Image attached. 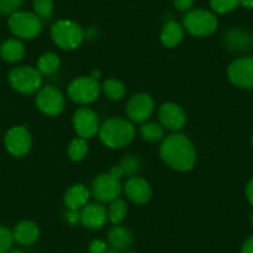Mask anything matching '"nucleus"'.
Segmentation results:
<instances>
[{
  "label": "nucleus",
  "mask_w": 253,
  "mask_h": 253,
  "mask_svg": "<svg viewBox=\"0 0 253 253\" xmlns=\"http://www.w3.org/2000/svg\"><path fill=\"white\" fill-rule=\"evenodd\" d=\"M225 45L230 50L243 52L250 50L252 46V36L247 31L240 29H231L225 34Z\"/></svg>",
  "instance_id": "nucleus-19"
},
{
  "label": "nucleus",
  "mask_w": 253,
  "mask_h": 253,
  "mask_svg": "<svg viewBox=\"0 0 253 253\" xmlns=\"http://www.w3.org/2000/svg\"><path fill=\"white\" fill-rule=\"evenodd\" d=\"M52 0H34V13L40 19H47L52 15Z\"/></svg>",
  "instance_id": "nucleus-30"
},
{
  "label": "nucleus",
  "mask_w": 253,
  "mask_h": 253,
  "mask_svg": "<svg viewBox=\"0 0 253 253\" xmlns=\"http://www.w3.org/2000/svg\"><path fill=\"white\" fill-rule=\"evenodd\" d=\"M60 57L53 52H46L39 57L36 69L41 75H52L60 67Z\"/></svg>",
  "instance_id": "nucleus-23"
},
{
  "label": "nucleus",
  "mask_w": 253,
  "mask_h": 253,
  "mask_svg": "<svg viewBox=\"0 0 253 253\" xmlns=\"http://www.w3.org/2000/svg\"><path fill=\"white\" fill-rule=\"evenodd\" d=\"M89 190L84 184H75L65 194V205L69 210H81L89 200Z\"/></svg>",
  "instance_id": "nucleus-17"
},
{
  "label": "nucleus",
  "mask_w": 253,
  "mask_h": 253,
  "mask_svg": "<svg viewBox=\"0 0 253 253\" xmlns=\"http://www.w3.org/2000/svg\"><path fill=\"white\" fill-rule=\"evenodd\" d=\"M51 38L53 42L62 50H75L81 45L84 39V31L72 20L56 21L51 28Z\"/></svg>",
  "instance_id": "nucleus-3"
},
{
  "label": "nucleus",
  "mask_w": 253,
  "mask_h": 253,
  "mask_svg": "<svg viewBox=\"0 0 253 253\" xmlns=\"http://www.w3.org/2000/svg\"><path fill=\"white\" fill-rule=\"evenodd\" d=\"M24 55H25V47L18 39H8L0 45V56L6 62H19Z\"/></svg>",
  "instance_id": "nucleus-21"
},
{
  "label": "nucleus",
  "mask_w": 253,
  "mask_h": 253,
  "mask_svg": "<svg viewBox=\"0 0 253 253\" xmlns=\"http://www.w3.org/2000/svg\"><path fill=\"white\" fill-rule=\"evenodd\" d=\"M126 198L134 204H147L152 198V187L149 182L139 176H130L124 185Z\"/></svg>",
  "instance_id": "nucleus-14"
},
{
  "label": "nucleus",
  "mask_w": 253,
  "mask_h": 253,
  "mask_svg": "<svg viewBox=\"0 0 253 253\" xmlns=\"http://www.w3.org/2000/svg\"><path fill=\"white\" fill-rule=\"evenodd\" d=\"M108 243L112 248L117 251H124L132 245L133 236L128 228L123 227V226H114L109 230L108 236Z\"/></svg>",
  "instance_id": "nucleus-22"
},
{
  "label": "nucleus",
  "mask_w": 253,
  "mask_h": 253,
  "mask_svg": "<svg viewBox=\"0 0 253 253\" xmlns=\"http://www.w3.org/2000/svg\"><path fill=\"white\" fill-rule=\"evenodd\" d=\"M126 212H128V206H126V201L122 200V199H116L111 203L109 205L108 211V220L111 221L114 225H118L122 221L126 218Z\"/></svg>",
  "instance_id": "nucleus-24"
},
{
  "label": "nucleus",
  "mask_w": 253,
  "mask_h": 253,
  "mask_svg": "<svg viewBox=\"0 0 253 253\" xmlns=\"http://www.w3.org/2000/svg\"><path fill=\"white\" fill-rule=\"evenodd\" d=\"M217 18L211 11L205 9H194L189 10L182 19V26L185 30L193 36L204 38L213 34L217 29Z\"/></svg>",
  "instance_id": "nucleus-4"
},
{
  "label": "nucleus",
  "mask_w": 253,
  "mask_h": 253,
  "mask_svg": "<svg viewBox=\"0 0 253 253\" xmlns=\"http://www.w3.org/2000/svg\"><path fill=\"white\" fill-rule=\"evenodd\" d=\"M106 253H118V251L114 250V248H109V250H107Z\"/></svg>",
  "instance_id": "nucleus-40"
},
{
  "label": "nucleus",
  "mask_w": 253,
  "mask_h": 253,
  "mask_svg": "<svg viewBox=\"0 0 253 253\" xmlns=\"http://www.w3.org/2000/svg\"><path fill=\"white\" fill-rule=\"evenodd\" d=\"M159 121L162 126L170 130H179L186 123V114L177 104L164 103L159 108Z\"/></svg>",
  "instance_id": "nucleus-15"
},
{
  "label": "nucleus",
  "mask_w": 253,
  "mask_h": 253,
  "mask_svg": "<svg viewBox=\"0 0 253 253\" xmlns=\"http://www.w3.org/2000/svg\"><path fill=\"white\" fill-rule=\"evenodd\" d=\"M160 157L171 169L189 171L196 162V150L191 140L184 134H171L160 147Z\"/></svg>",
  "instance_id": "nucleus-1"
},
{
  "label": "nucleus",
  "mask_w": 253,
  "mask_h": 253,
  "mask_svg": "<svg viewBox=\"0 0 253 253\" xmlns=\"http://www.w3.org/2000/svg\"><path fill=\"white\" fill-rule=\"evenodd\" d=\"M92 195L99 203H112L118 199L122 193V184L119 179L112 174H101L92 182Z\"/></svg>",
  "instance_id": "nucleus-8"
},
{
  "label": "nucleus",
  "mask_w": 253,
  "mask_h": 253,
  "mask_svg": "<svg viewBox=\"0 0 253 253\" xmlns=\"http://www.w3.org/2000/svg\"><path fill=\"white\" fill-rule=\"evenodd\" d=\"M154 112V101L147 93L134 94L126 104V114L135 123L147 121Z\"/></svg>",
  "instance_id": "nucleus-13"
},
{
  "label": "nucleus",
  "mask_w": 253,
  "mask_h": 253,
  "mask_svg": "<svg viewBox=\"0 0 253 253\" xmlns=\"http://www.w3.org/2000/svg\"><path fill=\"white\" fill-rule=\"evenodd\" d=\"M246 196H247V200L250 201L251 205L253 206V177L248 181L247 186H246Z\"/></svg>",
  "instance_id": "nucleus-37"
},
{
  "label": "nucleus",
  "mask_w": 253,
  "mask_h": 253,
  "mask_svg": "<svg viewBox=\"0 0 253 253\" xmlns=\"http://www.w3.org/2000/svg\"><path fill=\"white\" fill-rule=\"evenodd\" d=\"M72 123H74L75 132L79 134L80 138H84V139L94 137L101 126L96 112L87 107H82L75 112Z\"/></svg>",
  "instance_id": "nucleus-12"
},
{
  "label": "nucleus",
  "mask_w": 253,
  "mask_h": 253,
  "mask_svg": "<svg viewBox=\"0 0 253 253\" xmlns=\"http://www.w3.org/2000/svg\"><path fill=\"white\" fill-rule=\"evenodd\" d=\"M66 220L70 225H77L81 222V213L80 210H70L66 215Z\"/></svg>",
  "instance_id": "nucleus-35"
},
{
  "label": "nucleus",
  "mask_w": 253,
  "mask_h": 253,
  "mask_svg": "<svg viewBox=\"0 0 253 253\" xmlns=\"http://www.w3.org/2000/svg\"><path fill=\"white\" fill-rule=\"evenodd\" d=\"M13 242V231H10L5 226L0 225V253H9Z\"/></svg>",
  "instance_id": "nucleus-31"
},
{
  "label": "nucleus",
  "mask_w": 253,
  "mask_h": 253,
  "mask_svg": "<svg viewBox=\"0 0 253 253\" xmlns=\"http://www.w3.org/2000/svg\"><path fill=\"white\" fill-rule=\"evenodd\" d=\"M89 253H106L107 252V243L102 240H93L89 243Z\"/></svg>",
  "instance_id": "nucleus-33"
},
{
  "label": "nucleus",
  "mask_w": 253,
  "mask_h": 253,
  "mask_svg": "<svg viewBox=\"0 0 253 253\" xmlns=\"http://www.w3.org/2000/svg\"><path fill=\"white\" fill-rule=\"evenodd\" d=\"M126 253H134V252H126Z\"/></svg>",
  "instance_id": "nucleus-44"
},
{
  "label": "nucleus",
  "mask_w": 253,
  "mask_h": 253,
  "mask_svg": "<svg viewBox=\"0 0 253 253\" xmlns=\"http://www.w3.org/2000/svg\"><path fill=\"white\" fill-rule=\"evenodd\" d=\"M9 253H23V252L19 250H13V251H9Z\"/></svg>",
  "instance_id": "nucleus-41"
},
{
  "label": "nucleus",
  "mask_w": 253,
  "mask_h": 253,
  "mask_svg": "<svg viewBox=\"0 0 253 253\" xmlns=\"http://www.w3.org/2000/svg\"><path fill=\"white\" fill-rule=\"evenodd\" d=\"M89 77H92V79L94 80H98L99 77H101V71H98V70H93V71L91 72V76Z\"/></svg>",
  "instance_id": "nucleus-39"
},
{
  "label": "nucleus",
  "mask_w": 253,
  "mask_h": 253,
  "mask_svg": "<svg viewBox=\"0 0 253 253\" xmlns=\"http://www.w3.org/2000/svg\"><path fill=\"white\" fill-rule=\"evenodd\" d=\"M241 5H242L243 8L253 9V0H241Z\"/></svg>",
  "instance_id": "nucleus-38"
},
{
  "label": "nucleus",
  "mask_w": 253,
  "mask_h": 253,
  "mask_svg": "<svg viewBox=\"0 0 253 253\" xmlns=\"http://www.w3.org/2000/svg\"><path fill=\"white\" fill-rule=\"evenodd\" d=\"M118 167L121 168L123 176L124 175H126V176H134V174L140 168V160L137 157H134V155H128V157L123 158L121 160Z\"/></svg>",
  "instance_id": "nucleus-28"
},
{
  "label": "nucleus",
  "mask_w": 253,
  "mask_h": 253,
  "mask_svg": "<svg viewBox=\"0 0 253 253\" xmlns=\"http://www.w3.org/2000/svg\"><path fill=\"white\" fill-rule=\"evenodd\" d=\"M99 138L106 147L112 149H121L126 147L133 140L135 134L134 126L124 118H109L99 126Z\"/></svg>",
  "instance_id": "nucleus-2"
},
{
  "label": "nucleus",
  "mask_w": 253,
  "mask_h": 253,
  "mask_svg": "<svg viewBox=\"0 0 253 253\" xmlns=\"http://www.w3.org/2000/svg\"><path fill=\"white\" fill-rule=\"evenodd\" d=\"M36 106L46 116H57L65 108V97L56 87L46 86L39 89Z\"/></svg>",
  "instance_id": "nucleus-10"
},
{
  "label": "nucleus",
  "mask_w": 253,
  "mask_h": 253,
  "mask_svg": "<svg viewBox=\"0 0 253 253\" xmlns=\"http://www.w3.org/2000/svg\"><path fill=\"white\" fill-rule=\"evenodd\" d=\"M8 26L11 33L20 39L36 38L42 30V23L41 19L35 13L30 11H16L13 15L9 16Z\"/></svg>",
  "instance_id": "nucleus-6"
},
{
  "label": "nucleus",
  "mask_w": 253,
  "mask_h": 253,
  "mask_svg": "<svg viewBox=\"0 0 253 253\" xmlns=\"http://www.w3.org/2000/svg\"><path fill=\"white\" fill-rule=\"evenodd\" d=\"M81 223L87 228L97 230L102 228L108 220V213L104 206L101 204H87L80 210Z\"/></svg>",
  "instance_id": "nucleus-16"
},
{
  "label": "nucleus",
  "mask_w": 253,
  "mask_h": 253,
  "mask_svg": "<svg viewBox=\"0 0 253 253\" xmlns=\"http://www.w3.org/2000/svg\"><path fill=\"white\" fill-rule=\"evenodd\" d=\"M241 253H253V236L246 240V242L242 246V250H241Z\"/></svg>",
  "instance_id": "nucleus-36"
},
{
  "label": "nucleus",
  "mask_w": 253,
  "mask_h": 253,
  "mask_svg": "<svg viewBox=\"0 0 253 253\" xmlns=\"http://www.w3.org/2000/svg\"><path fill=\"white\" fill-rule=\"evenodd\" d=\"M185 29L180 23L175 20H170L165 23L160 33V40L163 45L167 47H176L184 39Z\"/></svg>",
  "instance_id": "nucleus-20"
},
{
  "label": "nucleus",
  "mask_w": 253,
  "mask_h": 253,
  "mask_svg": "<svg viewBox=\"0 0 253 253\" xmlns=\"http://www.w3.org/2000/svg\"><path fill=\"white\" fill-rule=\"evenodd\" d=\"M4 144L9 154L13 157H24L30 152L31 144H33L30 132L25 126H13L6 132Z\"/></svg>",
  "instance_id": "nucleus-9"
},
{
  "label": "nucleus",
  "mask_w": 253,
  "mask_h": 253,
  "mask_svg": "<svg viewBox=\"0 0 253 253\" xmlns=\"http://www.w3.org/2000/svg\"><path fill=\"white\" fill-rule=\"evenodd\" d=\"M87 152H88V145L84 138H76V139L72 140L69 145V149H67L70 159L74 160V162H80V160L84 159Z\"/></svg>",
  "instance_id": "nucleus-26"
},
{
  "label": "nucleus",
  "mask_w": 253,
  "mask_h": 253,
  "mask_svg": "<svg viewBox=\"0 0 253 253\" xmlns=\"http://www.w3.org/2000/svg\"><path fill=\"white\" fill-rule=\"evenodd\" d=\"M194 1L195 0H172V4L179 11H189L193 8Z\"/></svg>",
  "instance_id": "nucleus-34"
},
{
  "label": "nucleus",
  "mask_w": 253,
  "mask_h": 253,
  "mask_svg": "<svg viewBox=\"0 0 253 253\" xmlns=\"http://www.w3.org/2000/svg\"><path fill=\"white\" fill-rule=\"evenodd\" d=\"M9 84L16 92L23 94H33L39 92L42 84V75L36 67L20 66L9 72Z\"/></svg>",
  "instance_id": "nucleus-5"
},
{
  "label": "nucleus",
  "mask_w": 253,
  "mask_h": 253,
  "mask_svg": "<svg viewBox=\"0 0 253 253\" xmlns=\"http://www.w3.org/2000/svg\"><path fill=\"white\" fill-rule=\"evenodd\" d=\"M227 76L235 86L253 88V57H240L231 62Z\"/></svg>",
  "instance_id": "nucleus-11"
},
{
  "label": "nucleus",
  "mask_w": 253,
  "mask_h": 253,
  "mask_svg": "<svg viewBox=\"0 0 253 253\" xmlns=\"http://www.w3.org/2000/svg\"><path fill=\"white\" fill-rule=\"evenodd\" d=\"M212 10L217 14H227L241 5V0H210Z\"/></svg>",
  "instance_id": "nucleus-29"
},
{
  "label": "nucleus",
  "mask_w": 253,
  "mask_h": 253,
  "mask_svg": "<svg viewBox=\"0 0 253 253\" xmlns=\"http://www.w3.org/2000/svg\"><path fill=\"white\" fill-rule=\"evenodd\" d=\"M140 135L148 142H158L164 137V129L160 124L145 123L140 126Z\"/></svg>",
  "instance_id": "nucleus-27"
},
{
  "label": "nucleus",
  "mask_w": 253,
  "mask_h": 253,
  "mask_svg": "<svg viewBox=\"0 0 253 253\" xmlns=\"http://www.w3.org/2000/svg\"><path fill=\"white\" fill-rule=\"evenodd\" d=\"M252 145H253V137H252Z\"/></svg>",
  "instance_id": "nucleus-43"
},
{
  "label": "nucleus",
  "mask_w": 253,
  "mask_h": 253,
  "mask_svg": "<svg viewBox=\"0 0 253 253\" xmlns=\"http://www.w3.org/2000/svg\"><path fill=\"white\" fill-rule=\"evenodd\" d=\"M39 236H40L39 226L33 221H21V222L16 223L13 230L14 241L24 246L33 245L34 242L38 241Z\"/></svg>",
  "instance_id": "nucleus-18"
},
{
  "label": "nucleus",
  "mask_w": 253,
  "mask_h": 253,
  "mask_svg": "<svg viewBox=\"0 0 253 253\" xmlns=\"http://www.w3.org/2000/svg\"><path fill=\"white\" fill-rule=\"evenodd\" d=\"M251 223L253 225V213H252V216H251Z\"/></svg>",
  "instance_id": "nucleus-42"
},
{
  "label": "nucleus",
  "mask_w": 253,
  "mask_h": 253,
  "mask_svg": "<svg viewBox=\"0 0 253 253\" xmlns=\"http://www.w3.org/2000/svg\"><path fill=\"white\" fill-rule=\"evenodd\" d=\"M24 0H0V14L1 15H13L20 10Z\"/></svg>",
  "instance_id": "nucleus-32"
},
{
  "label": "nucleus",
  "mask_w": 253,
  "mask_h": 253,
  "mask_svg": "<svg viewBox=\"0 0 253 253\" xmlns=\"http://www.w3.org/2000/svg\"><path fill=\"white\" fill-rule=\"evenodd\" d=\"M101 84L92 77H80L69 84L67 94L77 104H88L96 101L101 93Z\"/></svg>",
  "instance_id": "nucleus-7"
},
{
  "label": "nucleus",
  "mask_w": 253,
  "mask_h": 253,
  "mask_svg": "<svg viewBox=\"0 0 253 253\" xmlns=\"http://www.w3.org/2000/svg\"><path fill=\"white\" fill-rule=\"evenodd\" d=\"M102 89L106 96L113 101H119L126 96V86L118 80H106L102 84Z\"/></svg>",
  "instance_id": "nucleus-25"
}]
</instances>
